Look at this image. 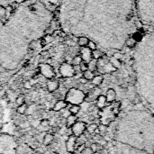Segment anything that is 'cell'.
<instances>
[{
  "mask_svg": "<svg viewBox=\"0 0 154 154\" xmlns=\"http://www.w3.org/2000/svg\"><path fill=\"white\" fill-rule=\"evenodd\" d=\"M85 99L86 94L78 88H70L65 96V101L70 105H80Z\"/></svg>",
  "mask_w": 154,
  "mask_h": 154,
  "instance_id": "1",
  "label": "cell"
},
{
  "mask_svg": "<svg viewBox=\"0 0 154 154\" xmlns=\"http://www.w3.org/2000/svg\"><path fill=\"white\" fill-rule=\"evenodd\" d=\"M70 128L72 130L73 135H75L76 137H79L85 133V131L87 129V124L82 121L76 122V124H74Z\"/></svg>",
  "mask_w": 154,
  "mask_h": 154,
  "instance_id": "2",
  "label": "cell"
},
{
  "mask_svg": "<svg viewBox=\"0 0 154 154\" xmlns=\"http://www.w3.org/2000/svg\"><path fill=\"white\" fill-rule=\"evenodd\" d=\"M60 72L62 75V77H64V78H71L76 74L75 70H74V67L69 63L62 64L60 66Z\"/></svg>",
  "mask_w": 154,
  "mask_h": 154,
  "instance_id": "3",
  "label": "cell"
},
{
  "mask_svg": "<svg viewBox=\"0 0 154 154\" xmlns=\"http://www.w3.org/2000/svg\"><path fill=\"white\" fill-rule=\"evenodd\" d=\"M40 72L46 78V79H52L55 76V72L53 68L49 64H42L40 66Z\"/></svg>",
  "mask_w": 154,
  "mask_h": 154,
  "instance_id": "4",
  "label": "cell"
},
{
  "mask_svg": "<svg viewBox=\"0 0 154 154\" xmlns=\"http://www.w3.org/2000/svg\"><path fill=\"white\" fill-rule=\"evenodd\" d=\"M76 142H77V137L75 135H70L69 136L67 142H66V150L69 153H74L77 146H76Z\"/></svg>",
  "mask_w": 154,
  "mask_h": 154,
  "instance_id": "5",
  "label": "cell"
},
{
  "mask_svg": "<svg viewBox=\"0 0 154 154\" xmlns=\"http://www.w3.org/2000/svg\"><path fill=\"white\" fill-rule=\"evenodd\" d=\"M82 58V60L88 63L92 59V51L90 49H88V47H82L81 51H80V54H79Z\"/></svg>",
  "mask_w": 154,
  "mask_h": 154,
  "instance_id": "6",
  "label": "cell"
},
{
  "mask_svg": "<svg viewBox=\"0 0 154 154\" xmlns=\"http://www.w3.org/2000/svg\"><path fill=\"white\" fill-rule=\"evenodd\" d=\"M59 86H60L59 81H58V80H55V79H49V80L47 81V83H46L47 89H48V91L51 92V93L57 91L58 88H59Z\"/></svg>",
  "mask_w": 154,
  "mask_h": 154,
  "instance_id": "7",
  "label": "cell"
},
{
  "mask_svg": "<svg viewBox=\"0 0 154 154\" xmlns=\"http://www.w3.org/2000/svg\"><path fill=\"white\" fill-rule=\"evenodd\" d=\"M68 105L69 104L65 100H58L54 104V106L52 107V111H54V112H60V111L65 109L68 106Z\"/></svg>",
  "mask_w": 154,
  "mask_h": 154,
  "instance_id": "8",
  "label": "cell"
},
{
  "mask_svg": "<svg viewBox=\"0 0 154 154\" xmlns=\"http://www.w3.org/2000/svg\"><path fill=\"white\" fill-rule=\"evenodd\" d=\"M106 104H107V101H106V96L104 95H100L98 96V97L97 98V103H96V106L101 110L103 108H105L106 106Z\"/></svg>",
  "mask_w": 154,
  "mask_h": 154,
  "instance_id": "9",
  "label": "cell"
},
{
  "mask_svg": "<svg viewBox=\"0 0 154 154\" xmlns=\"http://www.w3.org/2000/svg\"><path fill=\"white\" fill-rule=\"evenodd\" d=\"M107 103H114L116 99V92L114 88H108L106 94Z\"/></svg>",
  "mask_w": 154,
  "mask_h": 154,
  "instance_id": "10",
  "label": "cell"
},
{
  "mask_svg": "<svg viewBox=\"0 0 154 154\" xmlns=\"http://www.w3.org/2000/svg\"><path fill=\"white\" fill-rule=\"evenodd\" d=\"M43 144L45 146H48L50 145L53 141H54V135L51 133H48V134H45L43 135Z\"/></svg>",
  "mask_w": 154,
  "mask_h": 154,
  "instance_id": "11",
  "label": "cell"
},
{
  "mask_svg": "<svg viewBox=\"0 0 154 154\" xmlns=\"http://www.w3.org/2000/svg\"><path fill=\"white\" fill-rule=\"evenodd\" d=\"M78 120V117L77 116H74V115H70L69 116H68L66 118V127H71L74 124H76V122Z\"/></svg>",
  "mask_w": 154,
  "mask_h": 154,
  "instance_id": "12",
  "label": "cell"
},
{
  "mask_svg": "<svg viewBox=\"0 0 154 154\" xmlns=\"http://www.w3.org/2000/svg\"><path fill=\"white\" fill-rule=\"evenodd\" d=\"M104 81V78L102 75H97L93 78V79L91 80V83L93 86H96V87H98L100 86Z\"/></svg>",
  "mask_w": 154,
  "mask_h": 154,
  "instance_id": "13",
  "label": "cell"
},
{
  "mask_svg": "<svg viewBox=\"0 0 154 154\" xmlns=\"http://www.w3.org/2000/svg\"><path fill=\"white\" fill-rule=\"evenodd\" d=\"M80 109H81V107L79 105H71L69 108V111L71 115L77 116L80 112Z\"/></svg>",
  "mask_w": 154,
  "mask_h": 154,
  "instance_id": "14",
  "label": "cell"
},
{
  "mask_svg": "<svg viewBox=\"0 0 154 154\" xmlns=\"http://www.w3.org/2000/svg\"><path fill=\"white\" fill-rule=\"evenodd\" d=\"M89 42V40L88 38L85 37V36H81L78 39V44L80 46V47H87L88 44Z\"/></svg>",
  "mask_w": 154,
  "mask_h": 154,
  "instance_id": "15",
  "label": "cell"
},
{
  "mask_svg": "<svg viewBox=\"0 0 154 154\" xmlns=\"http://www.w3.org/2000/svg\"><path fill=\"white\" fill-rule=\"evenodd\" d=\"M88 70H91V71H96L97 69V60H91L88 63Z\"/></svg>",
  "mask_w": 154,
  "mask_h": 154,
  "instance_id": "16",
  "label": "cell"
},
{
  "mask_svg": "<svg viewBox=\"0 0 154 154\" xmlns=\"http://www.w3.org/2000/svg\"><path fill=\"white\" fill-rule=\"evenodd\" d=\"M97 127H98V125L97 124H90L89 125H87L86 131L88 134H95V132L97 129Z\"/></svg>",
  "mask_w": 154,
  "mask_h": 154,
  "instance_id": "17",
  "label": "cell"
},
{
  "mask_svg": "<svg viewBox=\"0 0 154 154\" xmlns=\"http://www.w3.org/2000/svg\"><path fill=\"white\" fill-rule=\"evenodd\" d=\"M103 56H104V53H103L101 51H99V50H97V49L92 51V59L97 60H99L100 58H102Z\"/></svg>",
  "mask_w": 154,
  "mask_h": 154,
  "instance_id": "18",
  "label": "cell"
},
{
  "mask_svg": "<svg viewBox=\"0 0 154 154\" xmlns=\"http://www.w3.org/2000/svg\"><path fill=\"white\" fill-rule=\"evenodd\" d=\"M94 77H95V74H94V72L91 71V70H88V69L87 71L83 72V78L86 79L88 81H91V80L93 79Z\"/></svg>",
  "mask_w": 154,
  "mask_h": 154,
  "instance_id": "19",
  "label": "cell"
},
{
  "mask_svg": "<svg viewBox=\"0 0 154 154\" xmlns=\"http://www.w3.org/2000/svg\"><path fill=\"white\" fill-rule=\"evenodd\" d=\"M82 61H83V60H82L81 56H80V55H77V56H75V57L72 59V60H71V65H72V66H79Z\"/></svg>",
  "mask_w": 154,
  "mask_h": 154,
  "instance_id": "20",
  "label": "cell"
},
{
  "mask_svg": "<svg viewBox=\"0 0 154 154\" xmlns=\"http://www.w3.org/2000/svg\"><path fill=\"white\" fill-rule=\"evenodd\" d=\"M136 43H137V42L133 37H130L125 41V44L128 48H134L136 45Z\"/></svg>",
  "mask_w": 154,
  "mask_h": 154,
  "instance_id": "21",
  "label": "cell"
},
{
  "mask_svg": "<svg viewBox=\"0 0 154 154\" xmlns=\"http://www.w3.org/2000/svg\"><path fill=\"white\" fill-rule=\"evenodd\" d=\"M26 110H27V105L24 103V104H23V105L18 106V107H17V109H16V112H17L18 114H20V115H23V114L26 113Z\"/></svg>",
  "mask_w": 154,
  "mask_h": 154,
  "instance_id": "22",
  "label": "cell"
},
{
  "mask_svg": "<svg viewBox=\"0 0 154 154\" xmlns=\"http://www.w3.org/2000/svg\"><path fill=\"white\" fill-rule=\"evenodd\" d=\"M90 149L92 150V152H93V153H97V152H99V150L101 149V148H103L101 145H99L97 143H91L90 144Z\"/></svg>",
  "mask_w": 154,
  "mask_h": 154,
  "instance_id": "23",
  "label": "cell"
},
{
  "mask_svg": "<svg viewBox=\"0 0 154 154\" xmlns=\"http://www.w3.org/2000/svg\"><path fill=\"white\" fill-rule=\"evenodd\" d=\"M109 62H110L115 68H116V69H119V67L121 66V60H116V59H115L114 57L109 59Z\"/></svg>",
  "mask_w": 154,
  "mask_h": 154,
  "instance_id": "24",
  "label": "cell"
},
{
  "mask_svg": "<svg viewBox=\"0 0 154 154\" xmlns=\"http://www.w3.org/2000/svg\"><path fill=\"white\" fill-rule=\"evenodd\" d=\"M97 130H98V134H99L100 135H104V134L106 133V131H107V126L101 124V125H98Z\"/></svg>",
  "mask_w": 154,
  "mask_h": 154,
  "instance_id": "25",
  "label": "cell"
},
{
  "mask_svg": "<svg viewBox=\"0 0 154 154\" xmlns=\"http://www.w3.org/2000/svg\"><path fill=\"white\" fill-rule=\"evenodd\" d=\"M132 37H133V38L137 42H138L142 41L143 37V32H141L139 31V32H136L135 33H134Z\"/></svg>",
  "mask_w": 154,
  "mask_h": 154,
  "instance_id": "26",
  "label": "cell"
},
{
  "mask_svg": "<svg viewBox=\"0 0 154 154\" xmlns=\"http://www.w3.org/2000/svg\"><path fill=\"white\" fill-rule=\"evenodd\" d=\"M50 121L48 120V119H42L41 121H40V126H42V127H43V128H47V127H49V125H50Z\"/></svg>",
  "mask_w": 154,
  "mask_h": 154,
  "instance_id": "27",
  "label": "cell"
},
{
  "mask_svg": "<svg viewBox=\"0 0 154 154\" xmlns=\"http://www.w3.org/2000/svg\"><path fill=\"white\" fill-rule=\"evenodd\" d=\"M79 69H80V71L81 72H85L88 69V63L85 62V61H82L80 64H79Z\"/></svg>",
  "mask_w": 154,
  "mask_h": 154,
  "instance_id": "28",
  "label": "cell"
},
{
  "mask_svg": "<svg viewBox=\"0 0 154 154\" xmlns=\"http://www.w3.org/2000/svg\"><path fill=\"white\" fill-rule=\"evenodd\" d=\"M24 102H25V98H24V97L22 96V95H21V96H18L17 98H16V100H15V103H16V105H18V106L24 104Z\"/></svg>",
  "mask_w": 154,
  "mask_h": 154,
  "instance_id": "29",
  "label": "cell"
},
{
  "mask_svg": "<svg viewBox=\"0 0 154 154\" xmlns=\"http://www.w3.org/2000/svg\"><path fill=\"white\" fill-rule=\"evenodd\" d=\"M60 112L61 117H62V118H65V119H66L68 116H69L71 115V114L69 113V109H68V110H66V108H65V110L63 109V110H61V111H60Z\"/></svg>",
  "mask_w": 154,
  "mask_h": 154,
  "instance_id": "30",
  "label": "cell"
},
{
  "mask_svg": "<svg viewBox=\"0 0 154 154\" xmlns=\"http://www.w3.org/2000/svg\"><path fill=\"white\" fill-rule=\"evenodd\" d=\"M88 49H90L91 51H94V50H96L97 49V44L94 42H92V41H89V42H88V46H87Z\"/></svg>",
  "mask_w": 154,
  "mask_h": 154,
  "instance_id": "31",
  "label": "cell"
},
{
  "mask_svg": "<svg viewBox=\"0 0 154 154\" xmlns=\"http://www.w3.org/2000/svg\"><path fill=\"white\" fill-rule=\"evenodd\" d=\"M113 57H114L115 59H116V60H121L123 59V54H122L121 52H115L114 55H113Z\"/></svg>",
  "mask_w": 154,
  "mask_h": 154,
  "instance_id": "32",
  "label": "cell"
},
{
  "mask_svg": "<svg viewBox=\"0 0 154 154\" xmlns=\"http://www.w3.org/2000/svg\"><path fill=\"white\" fill-rule=\"evenodd\" d=\"M81 154H94V153H93L92 150L90 149V147H86V148L83 150V152H81Z\"/></svg>",
  "mask_w": 154,
  "mask_h": 154,
  "instance_id": "33",
  "label": "cell"
},
{
  "mask_svg": "<svg viewBox=\"0 0 154 154\" xmlns=\"http://www.w3.org/2000/svg\"><path fill=\"white\" fill-rule=\"evenodd\" d=\"M23 88H24L25 89H30V88H32V83H31L30 81L24 82V83H23Z\"/></svg>",
  "mask_w": 154,
  "mask_h": 154,
  "instance_id": "34",
  "label": "cell"
},
{
  "mask_svg": "<svg viewBox=\"0 0 154 154\" xmlns=\"http://www.w3.org/2000/svg\"><path fill=\"white\" fill-rule=\"evenodd\" d=\"M99 154H109V151H108V149L103 147L99 150Z\"/></svg>",
  "mask_w": 154,
  "mask_h": 154,
  "instance_id": "35",
  "label": "cell"
},
{
  "mask_svg": "<svg viewBox=\"0 0 154 154\" xmlns=\"http://www.w3.org/2000/svg\"><path fill=\"white\" fill-rule=\"evenodd\" d=\"M29 126H30V123H28V122H24L21 125L22 128H28Z\"/></svg>",
  "mask_w": 154,
  "mask_h": 154,
  "instance_id": "36",
  "label": "cell"
},
{
  "mask_svg": "<svg viewBox=\"0 0 154 154\" xmlns=\"http://www.w3.org/2000/svg\"><path fill=\"white\" fill-rule=\"evenodd\" d=\"M79 82L82 83V84H86L88 82V80L86 79H84V78H81V79H79Z\"/></svg>",
  "mask_w": 154,
  "mask_h": 154,
  "instance_id": "37",
  "label": "cell"
},
{
  "mask_svg": "<svg viewBox=\"0 0 154 154\" xmlns=\"http://www.w3.org/2000/svg\"><path fill=\"white\" fill-rule=\"evenodd\" d=\"M53 154H59V153H57V152H54V153Z\"/></svg>",
  "mask_w": 154,
  "mask_h": 154,
  "instance_id": "38",
  "label": "cell"
},
{
  "mask_svg": "<svg viewBox=\"0 0 154 154\" xmlns=\"http://www.w3.org/2000/svg\"><path fill=\"white\" fill-rule=\"evenodd\" d=\"M25 154H29V153H25ZM30 154H31V153H30Z\"/></svg>",
  "mask_w": 154,
  "mask_h": 154,
  "instance_id": "39",
  "label": "cell"
}]
</instances>
